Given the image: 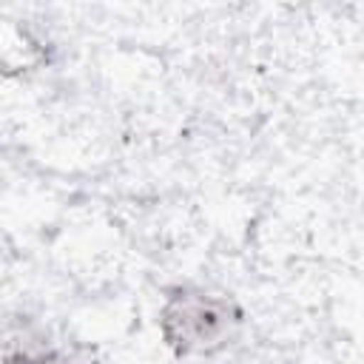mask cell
Segmentation results:
<instances>
[{
    "instance_id": "1",
    "label": "cell",
    "mask_w": 364,
    "mask_h": 364,
    "mask_svg": "<svg viewBox=\"0 0 364 364\" xmlns=\"http://www.w3.org/2000/svg\"><path fill=\"white\" fill-rule=\"evenodd\" d=\"M9 364H46V358H28V355H20V358H17V361H14V358H11V361H9Z\"/></svg>"
}]
</instances>
